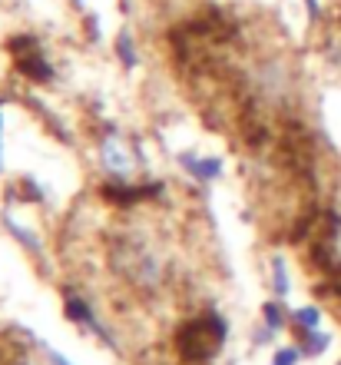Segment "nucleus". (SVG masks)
<instances>
[{
	"label": "nucleus",
	"mask_w": 341,
	"mask_h": 365,
	"mask_svg": "<svg viewBox=\"0 0 341 365\" xmlns=\"http://www.w3.org/2000/svg\"><path fill=\"white\" fill-rule=\"evenodd\" d=\"M96 163L113 182H133L136 180V153L130 140H126L120 130H106L100 140H96Z\"/></svg>",
	"instance_id": "nucleus-3"
},
{
	"label": "nucleus",
	"mask_w": 341,
	"mask_h": 365,
	"mask_svg": "<svg viewBox=\"0 0 341 365\" xmlns=\"http://www.w3.org/2000/svg\"><path fill=\"white\" fill-rule=\"evenodd\" d=\"M179 166H182V173L192 176L196 182H216L219 176H222V160H219V156H209V153H199V150H182Z\"/></svg>",
	"instance_id": "nucleus-4"
},
{
	"label": "nucleus",
	"mask_w": 341,
	"mask_h": 365,
	"mask_svg": "<svg viewBox=\"0 0 341 365\" xmlns=\"http://www.w3.org/2000/svg\"><path fill=\"white\" fill-rule=\"evenodd\" d=\"M325 322V312L315 302H305V306H298L292 312V329L295 336H302V332H315V329H322Z\"/></svg>",
	"instance_id": "nucleus-5"
},
{
	"label": "nucleus",
	"mask_w": 341,
	"mask_h": 365,
	"mask_svg": "<svg viewBox=\"0 0 341 365\" xmlns=\"http://www.w3.org/2000/svg\"><path fill=\"white\" fill-rule=\"evenodd\" d=\"M113 269L136 289V292H156L166 282V259L159 250H152L149 242L142 240H123L110 252Z\"/></svg>",
	"instance_id": "nucleus-1"
},
{
	"label": "nucleus",
	"mask_w": 341,
	"mask_h": 365,
	"mask_svg": "<svg viewBox=\"0 0 341 365\" xmlns=\"http://www.w3.org/2000/svg\"><path fill=\"white\" fill-rule=\"evenodd\" d=\"M0 146H4V116H0Z\"/></svg>",
	"instance_id": "nucleus-11"
},
{
	"label": "nucleus",
	"mask_w": 341,
	"mask_h": 365,
	"mask_svg": "<svg viewBox=\"0 0 341 365\" xmlns=\"http://www.w3.org/2000/svg\"><path fill=\"white\" fill-rule=\"evenodd\" d=\"M113 53H116V60H120L126 70H133L136 63H140V53H136V40L130 37V34H120V37L113 40Z\"/></svg>",
	"instance_id": "nucleus-10"
},
{
	"label": "nucleus",
	"mask_w": 341,
	"mask_h": 365,
	"mask_svg": "<svg viewBox=\"0 0 341 365\" xmlns=\"http://www.w3.org/2000/svg\"><path fill=\"white\" fill-rule=\"evenodd\" d=\"M288 322H292V316H288V312H285V306H282V299H268L266 306H262V326L266 329H272L275 336H278V332H282L285 326H288Z\"/></svg>",
	"instance_id": "nucleus-6"
},
{
	"label": "nucleus",
	"mask_w": 341,
	"mask_h": 365,
	"mask_svg": "<svg viewBox=\"0 0 341 365\" xmlns=\"http://www.w3.org/2000/svg\"><path fill=\"white\" fill-rule=\"evenodd\" d=\"M226 332L229 326L222 312H206V316L192 319L189 326L179 332V356L186 362H209L216 352H222Z\"/></svg>",
	"instance_id": "nucleus-2"
},
{
	"label": "nucleus",
	"mask_w": 341,
	"mask_h": 365,
	"mask_svg": "<svg viewBox=\"0 0 341 365\" xmlns=\"http://www.w3.org/2000/svg\"><path fill=\"white\" fill-rule=\"evenodd\" d=\"M292 292V279H288V266H285L282 256L272 259V296L275 299H288Z\"/></svg>",
	"instance_id": "nucleus-9"
},
{
	"label": "nucleus",
	"mask_w": 341,
	"mask_h": 365,
	"mask_svg": "<svg viewBox=\"0 0 341 365\" xmlns=\"http://www.w3.org/2000/svg\"><path fill=\"white\" fill-rule=\"evenodd\" d=\"M295 339H298V349H302L305 359L322 356L325 349L332 346V336H328L325 329H315V332H302V336H295Z\"/></svg>",
	"instance_id": "nucleus-7"
},
{
	"label": "nucleus",
	"mask_w": 341,
	"mask_h": 365,
	"mask_svg": "<svg viewBox=\"0 0 341 365\" xmlns=\"http://www.w3.org/2000/svg\"><path fill=\"white\" fill-rule=\"evenodd\" d=\"M4 226H7V232L14 236V240H20L23 246H27L30 252H43V246H40V240H37V232L33 230H27L23 222H17L10 212H4Z\"/></svg>",
	"instance_id": "nucleus-8"
}]
</instances>
